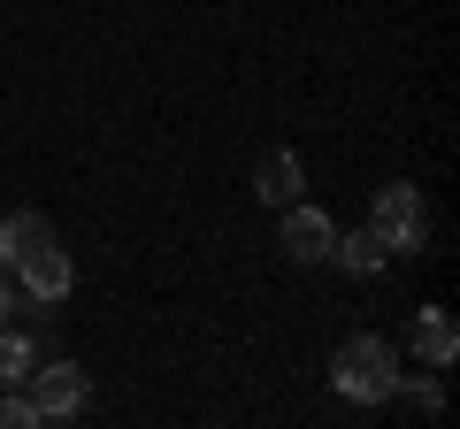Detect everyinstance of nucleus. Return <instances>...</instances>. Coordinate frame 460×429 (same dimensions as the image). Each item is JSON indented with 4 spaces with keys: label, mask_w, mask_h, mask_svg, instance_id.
<instances>
[{
    "label": "nucleus",
    "mask_w": 460,
    "mask_h": 429,
    "mask_svg": "<svg viewBox=\"0 0 460 429\" xmlns=\"http://www.w3.org/2000/svg\"><path fill=\"white\" fill-rule=\"evenodd\" d=\"M368 231H376L392 253H414L429 238V199L414 192V184H384L376 207H368Z\"/></svg>",
    "instance_id": "f03ea898"
},
{
    "label": "nucleus",
    "mask_w": 460,
    "mask_h": 429,
    "mask_svg": "<svg viewBox=\"0 0 460 429\" xmlns=\"http://www.w3.org/2000/svg\"><path fill=\"white\" fill-rule=\"evenodd\" d=\"M31 422H39L31 398H0V429H31Z\"/></svg>",
    "instance_id": "f8f14e48"
},
{
    "label": "nucleus",
    "mask_w": 460,
    "mask_h": 429,
    "mask_svg": "<svg viewBox=\"0 0 460 429\" xmlns=\"http://www.w3.org/2000/svg\"><path fill=\"white\" fill-rule=\"evenodd\" d=\"M399 383L422 398V414H438V407H445V383H438V376H399Z\"/></svg>",
    "instance_id": "9b49d317"
},
{
    "label": "nucleus",
    "mask_w": 460,
    "mask_h": 429,
    "mask_svg": "<svg viewBox=\"0 0 460 429\" xmlns=\"http://www.w3.org/2000/svg\"><path fill=\"white\" fill-rule=\"evenodd\" d=\"M330 246H338V223H330L323 207H284V253L292 261H330Z\"/></svg>",
    "instance_id": "20e7f679"
},
{
    "label": "nucleus",
    "mask_w": 460,
    "mask_h": 429,
    "mask_svg": "<svg viewBox=\"0 0 460 429\" xmlns=\"http://www.w3.org/2000/svg\"><path fill=\"white\" fill-rule=\"evenodd\" d=\"M8 307H16V292H8V268H0V314H8Z\"/></svg>",
    "instance_id": "ddd939ff"
},
{
    "label": "nucleus",
    "mask_w": 460,
    "mask_h": 429,
    "mask_svg": "<svg viewBox=\"0 0 460 429\" xmlns=\"http://www.w3.org/2000/svg\"><path fill=\"white\" fill-rule=\"evenodd\" d=\"M47 214H8V223H0V268H16L23 261V253H31V246H47Z\"/></svg>",
    "instance_id": "6e6552de"
},
{
    "label": "nucleus",
    "mask_w": 460,
    "mask_h": 429,
    "mask_svg": "<svg viewBox=\"0 0 460 429\" xmlns=\"http://www.w3.org/2000/svg\"><path fill=\"white\" fill-rule=\"evenodd\" d=\"M330 383H338V398H353V407H376V398L399 391V353L384 346V337H353V346H338V361H330Z\"/></svg>",
    "instance_id": "f257e3e1"
},
{
    "label": "nucleus",
    "mask_w": 460,
    "mask_h": 429,
    "mask_svg": "<svg viewBox=\"0 0 460 429\" xmlns=\"http://www.w3.org/2000/svg\"><path fill=\"white\" fill-rule=\"evenodd\" d=\"M253 192H261L269 207H292V199L307 192V169H299V153H261V162H253Z\"/></svg>",
    "instance_id": "423d86ee"
},
{
    "label": "nucleus",
    "mask_w": 460,
    "mask_h": 429,
    "mask_svg": "<svg viewBox=\"0 0 460 429\" xmlns=\"http://www.w3.org/2000/svg\"><path fill=\"white\" fill-rule=\"evenodd\" d=\"M330 261H345L353 276H376V268L392 261V246H384L376 231H353V238H338V246H330Z\"/></svg>",
    "instance_id": "1a4fd4ad"
},
{
    "label": "nucleus",
    "mask_w": 460,
    "mask_h": 429,
    "mask_svg": "<svg viewBox=\"0 0 460 429\" xmlns=\"http://www.w3.org/2000/svg\"><path fill=\"white\" fill-rule=\"evenodd\" d=\"M23 383H31L39 422H62V414H77V407H84V368H77V361H47V368L31 361V376H23Z\"/></svg>",
    "instance_id": "7ed1b4c3"
},
{
    "label": "nucleus",
    "mask_w": 460,
    "mask_h": 429,
    "mask_svg": "<svg viewBox=\"0 0 460 429\" xmlns=\"http://www.w3.org/2000/svg\"><path fill=\"white\" fill-rule=\"evenodd\" d=\"M31 361H39V346H31V337L0 330V391H8V383H23V376H31Z\"/></svg>",
    "instance_id": "9d476101"
},
{
    "label": "nucleus",
    "mask_w": 460,
    "mask_h": 429,
    "mask_svg": "<svg viewBox=\"0 0 460 429\" xmlns=\"http://www.w3.org/2000/svg\"><path fill=\"white\" fill-rule=\"evenodd\" d=\"M16 276H23V292H31V299H62L69 284H77V268H69V253L47 238V246H31V253L16 261Z\"/></svg>",
    "instance_id": "39448f33"
},
{
    "label": "nucleus",
    "mask_w": 460,
    "mask_h": 429,
    "mask_svg": "<svg viewBox=\"0 0 460 429\" xmlns=\"http://www.w3.org/2000/svg\"><path fill=\"white\" fill-rule=\"evenodd\" d=\"M414 353H422L429 368H453L460 330H453V314H445V307H422V314H414Z\"/></svg>",
    "instance_id": "0eeeda50"
}]
</instances>
